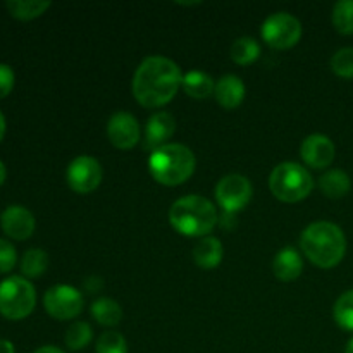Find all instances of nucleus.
Listing matches in <instances>:
<instances>
[{"label": "nucleus", "mask_w": 353, "mask_h": 353, "mask_svg": "<svg viewBox=\"0 0 353 353\" xmlns=\"http://www.w3.org/2000/svg\"><path fill=\"white\" fill-rule=\"evenodd\" d=\"M181 83V68L172 59L164 55H148L134 71L131 92L140 105L159 109L174 99Z\"/></svg>", "instance_id": "1"}, {"label": "nucleus", "mask_w": 353, "mask_h": 353, "mask_svg": "<svg viewBox=\"0 0 353 353\" xmlns=\"http://www.w3.org/2000/svg\"><path fill=\"white\" fill-rule=\"evenodd\" d=\"M300 247L314 265L333 269L347 254V238L338 224L331 221H316L302 231Z\"/></svg>", "instance_id": "2"}, {"label": "nucleus", "mask_w": 353, "mask_h": 353, "mask_svg": "<svg viewBox=\"0 0 353 353\" xmlns=\"http://www.w3.org/2000/svg\"><path fill=\"white\" fill-rule=\"evenodd\" d=\"M169 223L179 234L188 238L209 236L219 223L217 209L202 195H186L169 209Z\"/></svg>", "instance_id": "3"}, {"label": "nucleus", "mask_w": 353, "mask_h": 353, "mask_svg": "<svg viewBox=\"0 0 353 353\" xmlns=\"http://www.w3.org/2000/svg\"><path fill=\"white\" fill-rule=\"evenodd\" d=\"M195 168V154L183 143H165L148 157V171L152 178L164 186L183 185L192 178Z\"/></svg>", "instance_id": "4"}, {"label": "nucleus", "mask_w": 353, "mask_h": 353, "mask_svg": "<svg viewBox=\"0 0 353 353\" xmlns=\"http://www.w3.org/2000/svg\"><path fill=\"white\" fill-rule=\"evenodd\" d=\"M269 190L285 203L302 202L312 193L314 178L299 162H281L269 174Z\"/></svg>", "instance_id": "5"}, {"label": "nucleus", "mask_w": 353, "mask_h": 353, "mask_svg": "<svg viewBox=\"0 0 353 353\" xmlns=\"http://www.w3.org/2000/svg\"><path fill=\"white\" fill-rule=\"evenodd\" d=\"M37 305V290L30 279L10 276L0 283V314L9 321H23Z\"/></svg>", "instance_id": "6"}, {"label": "nucleus", "mask_w": 353, "mask_h": 353, "mask_svg": "<svg viewBox=\"0 0 353 353\" xmlns=\"http://www.w3.org/2000/svg\"><path fill=\"white\" fill-rule=\"evenodd\" d=\"M302 23L290 12H274L262 23V40L276 50L295 47L302 38Z\"/></svg>", "instance_id": "7"}, {"label": "nucleus", "mask_w": 353, "mask_h": 353, "mask_svg": "<svg viewBox=\"0 0 353 353\" xmlns=\"http://www.w3.org/2000/svg\"><path fill=\"white\" fill-rule=\"evenodd\" d=\"M217 203L223 207L224 212L238 214L250 203L254 195V186L250 179L243 174H226L217 181L214 190Z\"/></svg>", "instance_id": "8"}, {"label": "nucleus", "mask_w": 353, "mask_h": 353, "mask_svg": "<svg viewBox=\"0 0 353 353\" xmlns=\"http://www.w3.org/2000/svg\"><path fill=\"white\" fill-rule=\"evenodd\" d=\"M43 307L57 321L74 319L83 310V295L71 285H55L43 295Z\"/></svg>", "instance_id": "9"}, {"label": "nucleus", "mask_w": 353, "mask_h": 353, "mask_svg": "<svg viewBox=\"0 0 353 353\" xmlns=\"http://www.w3.org/2000/svg\"><path fill=\"white\" fill-rule=\"evenodd\" d=\"M102 165L95 157H90V155H79V157L72 159L65 171L69 188L81 195L95 192L102 183Z\"/></svg>", "instance_id": "10"}, {"label": "nucleus", "mask_w": 353, "mask_h": 353, "mask_svg": "<svg viewBox=\"0 0 353 353\" xmlns=\"http://www.w3.org/2000/svg\"><path fill=\"white\" fill-rule=\"evenodd\" d=\"M140 123L133 114L126 110H117L107 121V137L109 141L119 150H130L140 141Z\"/></svg>", "instance_id": "11"}, {"label": "nucleus", "mask_w": 353, "mask_h": 353, "mask_svg": "<svg viewBox=\"0 0 353 353\" xmlns=\"http://www.w3.org/2000/svg\"><path fill=\"white\" fill-rule=\"evenodd\" d=\"M334 154H336V148H334L333 140L323 133L309 134L300 145L302 161L312 169H324L331 165V162L334 161Z\"/></svg>", "instance_id": "12"}, {"label": "nucleus", "mask_w": 353, "mask_h": 353, "mask_svg": "<svg viewBox=\"0 0 353 353\" xmlns=\"http://www.w3.org/2000/svg\"><path fill=\"white\" fill-rule=\"evenodd\" d=\"M0 226L9 238L24 241L34 233L37 221L33 212L24 205H9L0 216Z\"/></svg>", "instance_id": "13"}, {"label": "nucleus", "mask_w": 353, "mask_h": 353, "mask_svg": "<svg viewBox=\"0 0 353 353\" xmlns=\"http://www.w3.org/2000/svg\"><path fill=\"white\" fill-rule=\"evenodd\" d=\"M174 131L176 119L172 117V114L165 112V110L152 114L145 126V148H150L152 152L157 150L159 147L168 143Z\"/></svg>", "instance_id": "14"}, {"label": "nucleus", "mask_w": 353, "mask_h": 353, "mask_svg": "<svg viewBox=\"0 0 353 353\" xmlns=\"http://www.w3.org/2000/svg\"><path fill=\"white\" fill-rule=\"evenodd\" d=\"M245 83L240 76L236 74H224L216 81V90H214V97H216L217 103L228 110H233L241 105L245 99Z\"/></svg>", "instance_id": "15"}, {"label": "nucleus", "mask_w": 353, "mask_h": 353, "mask_svg": "<svg viewBox=\"0 0 353 353\" xmlns=\"http://www.w3.org/2000/svg\"><path fill=\"white\" fill-rule=\"evenodd\" d=\"M272 271L274 276L281 281H295L300 278L303 271V261L302 255L296 248L285 247L276 254L274 261H272Z\"/></svg>", "instance_id": "16"}, {"label": "nucleus", "mask_w": 353, "mask_h": 353, "mask_svg": "<svg viewBox=\"0 0 353 353\" xmlns=\"http://www.w3.org/2000/svg\"><path fill=\"white\" fill-rule=\"evenodd\" d=\"M223 243L216 236L200 238L192 250L193 262L202 269H216L223 262Z\"/></svg>", "instance_id": "17"}, {"label": "nucleus", "mask_w": 353, "mask_h": 353, "mask_svg": "<svg viewBox=\"0 0 353 353\" xmlns=\"http://www.w3.org/2000/svg\"><path fill=\"white\" fill-rule=\"evenodd\" d=\"M183 90L188 97L196 100L207 99V97L214 95V90H216V81L212 79V76L207 74V72L199 71V69H192L186 74H183Z\"/></svg>", "instance_id": "18"}, {"label": "nucleus", "mask_w": 353, "mask_h": 353, "mask_svg": "<svg viewBox=\"0 0 353 353\" xmlns=\"http://www.w3.org/2000/svg\"><path fill=\"white\" fill-rule=\"evenodd\" d=\"M90 312H92V317L100 326L114 327L123 321V309H121L116 300L109 299V296L97 299L90 307Z\"/></svg>", "instance_id": "19"}, {"label": "nucleus", "mask_w": 353, "mask_h": 353, "mask_svg": "<svg viewBox=\"0 0 353 353\" xmlns=\"http://www.w3.org/2000/svg\"><path fill=\"white\" fill-rule=\"evenodd\" d=\"M319 188L330 199H341L352 188V179L341 169H331L319 178Z\"/></svg>", "instance_id": "20"}, {"label": "nucleus", "mask_w": 353, "mask_h": 353, "mask_svg": "<svg viewBox=\"0 0 353 353\" xmlns=\"http://www.w3.org/2000/svg\"><path fill=\"white\" fill-rule=\"evenodd\" d=\"M52 3L47 0H9L6 9L12 17L19 21H31L40 17Z\"/></svg>", "instance_id": "21"}, {"label": "nucleus", "mask_w": 353, "mask_h": 353, "mask_svg": "<svg viewBox=\"0 0 353 353\" xmlns=\"http://www.w3.org/2000/svg\"><path fill=\"white\" fill-rule=\"evenodd\" d=\"M48 269V254L41 248H30L21 259V272L26 279H37Z\"/></svg>", "instance_id": "22"}, {"label": "nucleus", "mask_w": 353, "mask_h": 353, "mask_svg": "<svg viewBox=\"0 0 353 353\" xmlns=\"http://www.w3.org/2000/svg\"><path fill=\"white\" fill-rule=\"evenodd\" d=\"M261 57V45L254 37H240L231 45V59L240 65H248Z\"/></svg>", "instance_id": "23"}, {"label": "nucleus", "mask_w": 353, "mask_h": 353, "mask_svg": "<svg viewBox=\"0 0 353 353\" xmlns=\"http://www.w3.org/2000/svg\"><path fill=\"white\" fill-rule=\"evenodd\" d=\"M92 338H93L92 326H90L88 323H85V321H76V323H72L71 326L68 327L64 340L69 350L78 352L88 347V345L92 343Z\"/></svg>", "instance_id": "24"}, {"label": "nucleus", "mask_w": 353, "mask_h": 353, "mask_svg": "<svg viewBox=\"0 0 353 353\" xmlns=\"http://www.w3.org/2000/svg\"><path fill=\"white\" fill-rule=\"evenodd\" d=\"M333 316L341 330L353 333V290L345 292L343 295L336 300L333 309Z\"/></svg>", "instance_id": "25"}, {"label": "nucleus", "mask_w": 353, "mask_h": 353, "mask_svg": "<svg viewBox=\"0 0 353 353\" xmlns=\"http://www.w3.org/2000/svg\"><path fill=\"white\" fill-rule=\"evenodd\" d=\"M334 28L341 34H353V0H340L333 7Z\"/></svg>", "instance_id": "26"}, {"label": "nucleus", "mask_w": 353, "mask_h": 353, "mask_svg": "<svg viewBox=\"0 0 353 353\" xmlns=\"http://www.w3.org/2000/svg\"><path fill=\"white\" fill-rule=\"evenodd\" d=\"M95 353H128V341L117 331H105L99 336Z\"/></svg>", "instance_id": "27"}, {"label": "nucleus", "mask_w": 353, "mask_h": 353, "mask_svg": "<svg viewBox=\"0 0 353 353\" xmlns=\"http://www.w3.org/2000/svg\"><path fill=\"white\" fill-rule=\"evenodd\" d=\"M331 69L341 78H353V47H343L331 57Z\"/></svg>", "instance_id": "28"}, {"label": "nucleus", "mask_w": 353, "mask_h": 353, "mask_svg": "<svg viewBox=\"0 0 353 353\" xmlns=\"http://www.w3.org/2000/svg\"><path fill=\"white\" fill-rule=\"evenodd\" d=\"M17 264V252L10 241L0 238V274H7Z\"/></svg>", "instance_id": "29"}, {"label": "nucleus", "mask_w": 353, "mask_h": 353, "mask_svg": "<svg viewBox=\"0 0 353 353\" xmlns=\"http://www.w3.org/2000/svg\"><path fill=\"white\" fill-rule=\"evenodd\" d=\"M14 83H16L14 69L9 64H0V100L6 99L12 92Z\"/></svg>", "instance_id": "30"}, {"label": "nucleus", "mask_w": 353, "mask_h": 353, "mask_svg": "<svg viewBox=\"0 0 353 353\" xmlns=\"http://www.w3.org/2000/svg\"><path fill=\"white\" fill-rule=\"evenodd\" d=\"M85 288L88 290L90 293H97L103 288V279L100 276H90L85 281Z\"/></svg>", "instance_id": "31"}, {"label": "nucleus", "mask_w": 353, "mask_h": 353, "mask_svg": "<svg viewBox=\"0 0 353 353\" xmlns=\"http://www.w3.org/2000/svg\"><path fill=\"white\" fill-rule=\"evenodd\" d=\"M219 224L226 228V230H233V228L236 226V214L224 212L223 219H219Z\"/></svg>", "instance_id": "32"}, {"label": "nucleus", "mask_w": 353, "mask_h": 353, "mask_svg": "<svg viewBox=\"0 0 353 353\" xmlns=\"http://www.w3.org/2000/svg\"><path fill=\"white\" fill-rule=\"evenodd\" d=\"M0 353H16V348L9 340H0Z\"/></svg>", "instance_id": "33"}, {"label": "nucleus", "mask_w": 353, "mask_h": 353, "mask_svg": "<svg viewBox=\"0 0 353 353\" xmlns=\"http://www.w3.org/2000/svg\"><path fill=\"white\" fill-rule=\"evenodd\" d=\"M34 353H65V352L57 347H52V345H45V347H40L38 350H34Z\"/></svg>", "instance_id": "34"}, {"label": "nucleus", "mask_w": 353, "mask_h": 353, "mask_svg": "<svg viewBox=\"0 0 353 353\" xmlns=\"http://www.w3.org/2000/svg\"><path fill=\"white\" fill-rule=\"evenodd\" d=\"M6 130H7L6 117H3L2 110H0V141H2V140H3V137H6Z\"/></svg>", "instance_id": "35"}, {"label": "nucleus", "mask_w": 353, "mask_h": 353, "mask_svg": "<svg viewBox=\"0 0 353 353\" xmlns=\"http://www.w3.org/2000/svg\"><path fill=\"white\" fill-rule=\"evenodd\" d=\"M6 178H7V169H6V164H3L2 161H0V186L6 183Z\"/></svg>", "instance_id": "36"}, {"label": "nucleus", "mask_w": 353, "mask_h": 353, "mask_svg": "<svg viewBox=\"0 0 353 353\" xmlns=\"http://www.w3.org/2000/svg\"><path fill=\"white\" fill-rule=\"evenodd\" d=\"M345 353H353V338L350 341H348L347 347H345Z\"/></svg>", "instance_id": "37"}]
</instances>
